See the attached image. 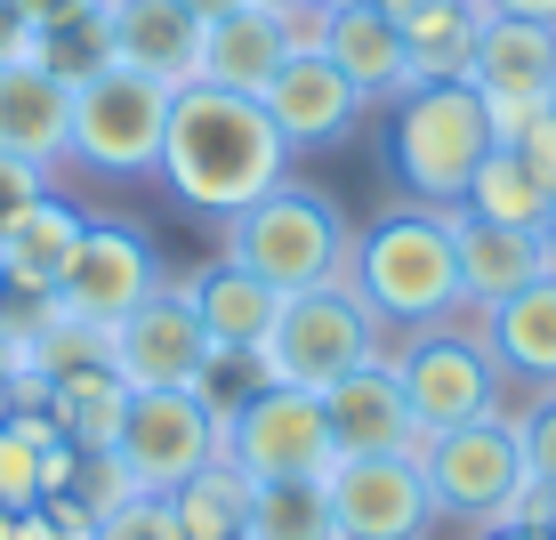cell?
I'll list each match as a JSON object with an SVG mask.
<instances>
[{
    "instance_id": "6da1fadb",
    "label": "cell",
    "mask_w": 556,
    "mask_h": 540,
    "mask_svg": "<svg viewBox=\"0 0 556 540\" xmlns=\"http://www.w3.org/2000/svg\"><path fill=\"white\" fill-rule=\"evenodd\" d=\"M291 162L299 153L282 146V129L266 122L258 98L186 81L178 98H169L162 169H153V178H162L186 210H202V218H242L258 194H275V186L291 178Z\"/></svg>"
},
{
    "instance_id": "7a4b0ae2",
    "label": "cell",
    "mask_w": 556,
    "mask_h": 540,
    "mask_svg": "<svg viewBox=\"0 0 556 540\" xmlns=\"http://www.w3.org/2000/svg\"><path fill=\"white\" fill-rule=\"evenodd\" d=\"M348 291L371 306V323L388 339L404 331H435V323H459L468 299H459V250H452V210H388L371 235H355V266Z\"/></svg>"
},
{
    "instance_id": "3957f363",
    "label": "cell",
    "mask_w": 556,
    "mask_h": 540,
    "mask_svg": "<svg viewBox=\"0 0 556 540\" xmlns=\"http://www.w3.org/2000/svg\"><path fill=\"white\" fill-rule=\"evenodd\" d=\"M218 259L251 266L258 282H275V291L291 299V291L348 282V266H355V226H348V210L323 194V186H306L299 169H291L275 194H258L242 218H226V250H218Z\"/></svg>"
},
{
    "instance_id": "277c9868",
    "label": "cell",
    "mask_w": 556,
    "mask_h": 540,
    "mask_svg": "<svg viewBox=\"0 0 556 540\" xmlns=\"http://www.w3.org/2000/svg\"><path fill=\"white\" fill-rule=\"evenodd\" d=\"M492 146V113L468 81H412L388 98V169L419 210H452Z\"/></svg>"
},
{
    "instance_id": "5b68a950",
    "label": "cell",
    "mask_w": 556,
    "mask_h": 540,
    "mask_svg": "<svg viewBox=\"0 0 556 540\" xmlns=\"http://www.w3.org/2000/svg\"><path fill=\"white\" fill-rule=\"evenodd\" d=\"M419 476H428L435 492V516H452V525L468 532H492L516 516V500L532 492V468H525V436H516V412L468 419V428H444V436H419L412 443Z\"/></svg>"
},
{
    "instance_id": "8992f818",
    "label": "cell",
    "mask_w": 556,
    "mask_h": 540,
    "mask_svg": "<svg viewBox=\"0 0 556 540\" xmlns=\"http://www.w3.org/2000/svg\"><path fill=\"white\" fill-rule=\"evenodd\" d=\"M178 89L153 81L138 65H98L89 81H73V122H65V162H81L89 178H153L162 169V129Z\"/></svg>"
},
{
    "instance_id": "52a82bcc",
    "label": "cell",
    "mask_w": 556,
    "mask_h": 540,
    "mask_svg": "<svg viewBox=\"0 0 556 540\" xmlns=\"http://www.w3.org/2000/svg\"><path fill=\"white\" fill-rule=\"evenodd\" d=\"M388 355H395V372H404L419 436L468 428V419H484V412L508 403V379H501V363H492L484 323H476V315L435 323V331H404V339H388Z\"/></svg>"
},
{
    "instance_id": "ba28073f",
    "label": "cell",
    "mask_w": 556,
    "mask_h": 540,
    "mask_svg": "<svg viewBox=\"0 0 556 540\" xmlns=\"http://www.w3.org/2000/svg\"><path fill=\"white\" fill-rule=\"evenodd\" d=\"M371 347H388V331L371 323V306H363L348 282H323V291H291V299H282L258 363H266V388L323 395V388H339Z\"/></svg>"
},
{
    "instance_id": "9c48e42d",
    "label": "cell",
    "mask_w": 556,
    "mask_h": 540,
    "mask_svg": "<svg viewBox=\"0 0 556 540\" xmlns=\"http://www.w3.org/2000/svg\"><path fill=\"white\" fill-rule=\"evenodd\" d=\"M218 452H226V412H210L194 388L129 395V419H122V436H113V460L129 468V485H138L146 500H169Z\"/></svg>"
},
{
    "instance_id": "30bf717a",
    "label": "cell",
    "mask_w": 556,
    "mask_h": 540,
    "mask_svg": "<svg viewBox=\"0 0 556 540\" xmlns=\"http://www.w3.org/2000/svg\"><path fill=\"white\" fill-rule=\"evenodd\" d=\"M251 485H315L331 476L339 443H331V419H323V395L306 388H258L251 403L226 412V452Z\"/></svg>"
},
{
    "instance_id": "8fae6325",
    "label": "cell",
    "mask_w": 556,
    "mask_h": 540,
    "mask_svg": "<svg viewBox=\"0 0 556 540\" xmlns=\"http://www.w3.org/2000/svg\"><path fill=\"white\" fill-rule=\"evenodd\" d=\"M468 89L484 98L492 138H501V146L516 138V129H532L541 113H556V25H532V16H492V9H484Z\"/></svg>"
},
{
    "instance_id": "7c38bea8",
    "label": "cell",
    "mask_w": 556,
    "mask_h": 540,
    "mask_svg": "<svg viewBox=\"0 0 556 540\" xmlns=\"http://www.w3.org/2000/svg\"><path fill=\"white\" fill-rule=\"evenodd\" d=\"M162 259H153V242L138 235V226L122 218H89L81 242H73L65 259V282H56V306H65L73 323H98V331H113L122 315H138V306L162 291Z\"/></svg>"
},
{
    "instance_id": "4fadbf2b",
    "label": "cell",
    "mask_w": 556,
    "mask_h": 540,
    "mask_svg": "<svg viewBox=\"0 0 556 540\" xmlns=\"http://www.w3.org/2000/svg\"><path fill=\"white\" fill-rule=\"evenodd\" d=\"M323 492H331L339 540H428L435 525H444V516H435L428 476H419V460H404V452L331 460Z\"/></svg>"
},
{
    "instance_id": "5bb4252c",
    "label": "cell",
    "mask_w": 556,
    "mask_h": 540,
    "mask_svg": "<svg viewBox=\"0 0 556 540\" xmlns=\"http://www.w3.org/2000/svg\"><path fill=\"white\" fill-rule=\"evenodd\" d=\"M210 355H218V347H210L186 282H162L138 315L113 323V372H122L129 395H146V388H202Z\"/></svg>"
},
{
    "instance_id": "9a60e30c",
    "label": "cell",
    "mask_w": 556,
    "mask_h": 540,
    "mask_svg": "<svg viewBox=\"0 0 556 540\" xmlns=\"http://www.w3.org/2000/svg\"><path fill=\"white\" fill-rule=\"evenodd\" d=\"M258 105H266V122L282 129V146H291V153L348 146L363 129V113H371V98H363L323 49H291V56H282V73L258 89Z\"/></svg>"
},
{
    "instance_id": "2e32d148",
    "label": "cell",
    "mask_w": 556,
    "mask_h": 540,
    "mask_svg": "<svg viewBox=\"0 0 556 540\" xmlns=\"http://www.w3.org/2000/svg\"><path fill=\"white\" fill-rule=\"evenodd\" d=\"M323 419H331L339 460H371V452H404V460H412V443H419L404 372H395L388 347H371V355H363L339 388H323Z\"/></svg>"
},
{
    "instance_id": "e0dca14e",
    "label": "cell",
    "mask_w": 556,
    "mask_h": 540,
    "mask_svg": "<svg viewBox=\"0 0 556 540\" xmlns=\"http://www.w3.org/2000/svg\"><path fill=\"white\" fill-rule=\"evenodd\" d=\"M452 250H459V299H468V315H492L501 299L556 275L548 226H492L476 210H452Z\"/></svg>"
},
{
    "instance_id": "ac0fdd59",
    "label": "cell",
    "mask_w": 556,
    "mask_h": 540,
    "mask_svg": "<svg viewBox=\"0 0 556 540\" xmlns=\"http://www.w3.org/2000/svg\"><path fill=\"white\" fill-rule=\"evenodd\" d=\"M299 49L291 16L266 9V0H242V9L226 16H202V49H194V81L210 89H242V98H258L266 81L282 73V56Z\"/></svg>"
},
{
    "instance_id": "d6986e66",
    "label": "cell",
    "mask_w": 556,
    "mask_h": 540,
    "mask_svg": "<svg viewBox=\"0 0 556 540\" xmlns=\"http://www.w3.org/2000/svg\"><path fill=\"white\" fill-rule=\"evenodd\" d=\"M105 33H113V65H138L169 89L194 81L202 16L186 0H105Z\"/></svg>"
},
{
    "instance_id": "ffe728a7",
    "label": "cell",
    "mask_w": 556,
    "mask_h": 540,
    "mask_svg": "<svg viewBox=\"0 0 556 540\" xmlns=\"http://www.w3.org/2000/svg\"><path fill=\"white\" fill-rule=\"evenodd\" d=\"M323 56L363 89L371 105L404 98L412 65H404V25H395L379 0H355V9H323Z\"/></svg>"
},
{
    "instance_id": "44dd1931",
    "label": "cell",
    "mask_w": 556,
    "mask_h": 540,
    "mask_svg": "<svg viewBox=\"0 0 556 540\" xmlns=\"http://www.w3.org/2000/svg\"><path fill=\"white\" fill-rule=\"evenodd\" d=\"M65 122H73V81H56L49 65H0V153L33 169L65 162Z\"/></svg>"
},
{
    "instance_id": "7402d4cb",
    "label": "cell",
    "mask_w": 556,
    "mask_h": 540,
    "mask_svg": "<svg viewBox=\"0 0 556 540\" xmlns=\"http://www.w3.org/2000/svg\"><path fill=\"white\" fill-rule=\"evenodd\" d=\"M476 323H484V347H492V363H501L508 388H525V395L556 388V275H541L532 291L501 299Z\"/></svg>"
},
{
    "instance_id": "603a6c76",
    "label": "cell",
    "mask_w": 556,
    "mask_h": 540,
    "mask_svg": "<svg viewBox=\"0 0 556 540\" xmlns=\"http://www.w3.org/2000/svg\"><path fill=\"white\" fill-rule=\"evenodd\" d=\"M186 299H194L210 347H226V355H258L266 331H275V315H282V291L258 282L251 266H235V259H210L202 275H186Z\"/></svg>"
},
{
    "instance_id": "cb8c5ba5",
    "label": "cell",
    "mask_w": 556,
    "mask_h": 540,
    "mask_svg": "<svg viewBox=\"0 0 556 540\" xmlns=\"http://www.w3.org/2000/svg\"><path fill=\"white\" fill-rule=\"evenodd\" d=\"M81 210L65 194H41L25 210V218L0 226V291H25V299H56V282H65V259L73 242H81Z\"/></svg>"
},
{
    "instance_id": "d4e9b609",
    "label": "cell",
    "mask_w": 556,
    "mask_h": 540,
    "mask_svg": "<svg viewBox=\"0 0 556 540\" xmlns=\"http://www.w3.org/2000/svg\"><path fill=\"white\" fill-rule=\"evenodd\" d=\"M476 33H484V0H428L404 16V65L412 81H468Z\"/></svg>"
},
{
    "instance_id": "484cf974",
    "label": "cell",
    "mask_w": 556,
    "mask_h": 540,
    "mask_svg": "<svg viewBox=\"0 0 556 540\" xmlns=\"http://www.w3.org/2000/svg\"><path fill=\"white\" fill-rule=\"evenodd\" d=\"M49 419H56V436H65L73 452H113V436H122V419H129L122 372H113V363H89V372L49 379Z\"/></svg>"
},
{
    "instance_id": "4316f807",
    "label": "cell",
    "mask_w": 556,
    "mask_h": 540,
    "mask_svg": "<svg viewBox=\"0 0 556 540\" xmlns=\"http://www.w3.org/2000/svg\"><path fill=\"white\" fill-rule=\"evenodd\" d=\"M169 508H178L186 540H242V516H251V476H242L235 460H210V468H194L178 492H169Z\"/></svg>"
},
{
    "instance_id": "83f0119b",
    "label": "cell",
    "mask_w": 556,
    "mask_h": 540,
    "mask_svg": "<svg viewBox=\"0 0 556 540\" xmlns=\"http://www.w3.org/2000/svg\"><path fill=\"white\" fill-rule=\"evenodd\" d=\"M452 210H476V218H492V226H548V194L532 186V169L516 162L508 146H492L484 162H476L468 194H459Z\"/></svg>"
},
{
    "instance_id": "f1b7e54d",
    "label": "cell",
    "mask_w": 556,
    "mask_h": 540,
    "mask_svg": "<svg viewBox=\"0 0 556 540\" xmlns=\"http://www.w3.org/2000/svg\"><path fill=\"white\" fill-rule=\"evenodd\" d=\"M242 540H339L323 476H315V485H251V516H242Z\"/></svg>"
},
{
    "instance_id": "f546056e",
    "label": "cell",
    "mask_w": 556,
    "mask_h": 540,
    "mask_svg": "<svg viewBox=\"0 0 556 540\" xmlns=\"http://www.w3.org/2000/svg\"><path fill=\"white\" fill-rule=\"evenodd\" d=\"M56 436L49 412H9L0 419V508L25 516L41 500V443Z\"/></svg>"
},
{
    "instance_id": "4dcf8cb0",
    "label": "cell",
    "mask_w": 556,
    "mask_h": 540,
    "mask_svg": "<svg viewBox=\"0 0 556 540\" xmlns=\"http://www.w3.org/2000/svg\"><path fill=\"white\" fill-rule=\"evenodd\" d=\"M33 65H49L56 81H89L98 65H113L105 9L98 16H73V25H56V33H33Z\"/></svg>"
},
{
    "instance_id": "1f68e13d",
    "label": "cell",
    "mask_w": 556,
    "mask_h": 540,
    "mask_svg": "<svg viewBox=\"0 0 556 540\" xmlns=\"http://www.w3.org/2000/svg\"><path fill=\"white\" fill-rule=\"evenodd\" d=\"M65 500H81V508L105 525L113 508H129V500H138V485H129V468H122L113 452H81V460H73V485H65Z\"/></svg>"
},
{
    "instance_id": "d6a6232c",
    "label": "cell",
    "mask_w": 556,
    "mask_h": 540,
    "mask_svg": "<svg viewBox=\"0 0 556 540\" xmlns=\"http://www.w3.org/2000/svg\"><path fill=\"white\" fill-rule=\"evenodd\" d=\"M516 436H525L532 485L556 492V388H548V395H525V412H516Z\"/></svg>"
},
{
    "instance_id": "836d02e7",
    "label": "cell",
    "mask_w": 556,
    "mask_h": 540,
    "mask_svg": "<svg viewBox=\"0 0 556 540\" xmlns=\"http://www.w3.org/2000/svg\"><path fill=\"white\" fill-rule=\"evenodd\" d=\"M508 153L532 169V186H541V194H548V210H556V113H541L532 129H516V138H508Z\"/></svg>"
},
{
    "instance_id": "e575fe53",
    "label": "cell",
    "mask_w": 556,
    "mask_h": 540,
    "mask_svg": "<svg viewBox=\"0 0 556 540\" xmlns=\"http://www.w3.org/2000/svg\"><path fill=\"white\" fill-rule=\"evenodd\" d=\"M41 194H49V169H33V162H16V153H0V226L25 218Z\"/></svg>"
},
{
    "instance_id": "d590c367",
    "label": "cell",
    "mask_w": 556,
    "mask_h": 540,
    "mask_svg": "<svg viewBox=\"0 0 556 540\" xmlns=\"http://www.w3.org/2000/svg\"><path fill=\"white\" fill-rule=\"evenodd\" d=\"M105 0H16V16H25L33 33H56V25H73V16H98Z\"/></svg>"
},
{
    "instance_id": "8d00e7d4",
    "label": "cell",
    "mask_w": 556,
    "mask_h": 540,
    "mask_svg": "<svg viewBox=\"0 0 556 540\" xmlns=\"http://www.w3.org/2000/svg\"><path fill=\"white\" fill-rule=\"evenodd\" d=\"M33 56V25L16 16V0H0V65H25Z\"/></svg>"
},
{
    "instance_id": "74e56055",
    "label": "cell",
    "mask_w": 556,
    "mask_h": 540,
    "mask_svg": "<svg viewBox=\"0 0 556 540\" xmlns=\"http://www.w3.org/2000/svg\"><path fill=\"white\" fill-rule=\"evenodd\" d=\"M492 16H532V25H556V0H484Z\"/></svg>"
},
{
    "instance_id": "f35d334b",
    "label": "cell",
    "mask_w": 556,
    "mask_h": 540,
    "mask_svg": "<svg viewBox=\"0 0 556 540\" xmlns=\"http://www.w3.org/2000/svg\"><path fill=\"white\" fill-rule=\"evenodd\" d=\"M476 540H548L541 525H492V532H476Z\"/></svg>"
},
{
    "instance_id": "ab89813d",
    "label": "cell",
    "mask_w": 556,
    "mask_h": 540,
    "mask_svg": "<svg viewBox=\"0 0 556 540\" xmlns=\"http://www.w3.org/2000/svg\"><path fill=\"white\" fill-rule=\"evenodd\" d=\"M194 16H226V9H242V0H186Z\"/></svg>"
},
{
    "instance_id": "60d3db41",
    "label": "cell",
    "mask_w": 556,
    "mask_h": 540,
    "mask_svg": "<svg viewBox=\"0 0 556 540\" xmlns=\"http://www.w3.org/2000/svg\"><path fill=\"white\" fill-rule=\"evenodd\" d=\"M379 9H388L395 25H404V16H412V9H428V0H379Z\"/></svg>"
},
{
    "instance_id": "b9f144b4",
    "label": "cell",
    "mask_w": 556,
    "mask_h": 540,
    "mask_svg": "<svg viewBox=\"0 0 556 540\" xmlns=\"http://www.w3.org/2000/svg\"><path fill=\"white\" fill-rule=\"evenodd\" d=\"M266 9H282V16H299V9H315V0H266Z\"/></svg>"
},
{
    "instance_id": "7bdbcfd3",
    "label": "cell",
    "mask_w": 556,
    "mask_h": 540,
    "mask_svg": "<svg viewBox=\"0 0 556 540\" xmlns=\"http://www.w3.org/2000/svg\"><path fill=\"white\" fill-rule=\"evenodd\" d=\"M0 540H16V508H0Z\"/></svg>"
},
{
    "instance_id": "ee69618b",
    "label": "cell",
    "mask_w": 556,
    "mask_h": 540,
    "mask_svg": "<svg viewBox=\"0 0 556 540\" xmlns=\"http://www.w3.org/2000/svg\"><path fill=\"white\" fill-rule=\"evenodd\" d=\"M541 532H548V540H556V492H548V516H541Z\"/></svg>"
},
{
    "instance_id": "f6af8a7d",
    "label": "cell",
    "mask_w": 556,
    "mask_h": 540,
    "mask_svg": "<svg viewBox=\"0 0 556 540\" xmlns=\"http://www.w3.org/2000/svg\"><path fill=\"white\" fill-rule=\"evenodd\" d=\"M0 419H9V372H0Z\"/></svg>"
},
{
    "instance_id": "bcb514c9",
    "label": "cell",
    "mask_w": 556,
    "mask_h": 540,
    "mask_svg": "<svg viewBox=\"0 0 556 540\" xmlns=\"http://www.w3.org/2000/svg\"><path fill=\"white\" fill-rule=\"evenodd\" d=\"M315 9H355V0H315Z\"/></svg>"
}]
</instances>
